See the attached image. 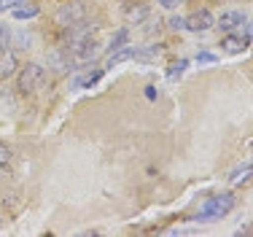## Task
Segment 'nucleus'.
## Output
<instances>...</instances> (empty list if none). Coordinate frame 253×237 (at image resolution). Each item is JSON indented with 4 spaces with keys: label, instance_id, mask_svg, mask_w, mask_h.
I'll list each match as a JSON object with an SVG mask.
<instances>
[{
    "label": "nucleus",
    "instance_id": "nucleus-6",
    "mask_svg": "<svg viewBox=\"0 0 253 237\" xmlns=\"http://www.w3.org/2000/svg\"><path fill=\"white\" fill-rule=\"evenodd\" d=\"M19 68V59H16V54L11 51V48H0V81H5V78H11Z\"/></svg>",
    "mask_w": 253,
    "mask_h": 237
},
{
    "label": "nucleus",
    "instance_id": "nucleus-7",
    "mask_svg": "<svg viewBox=\"0 0 253 237\" xmlns=\"http://www.w3.org/2000/svg\"><path fill=\"white\" fill-rule=\"evenodd\" d=\"M49 65L57 73H65L73 68V57H70V51H65V48H57V51L49 54Z\"/></svg>",
    "mask_w": 253,
    "mask_h": 237
},
{
    "label": "nucleus",
    "instance_id": "nucleus-12",
    "mask_svg": "<svg viewBox=\"0 0 253 237\" xmlns=\"http://www.w3.org/2000/svg\"><path fill=\"white\" fill-rule=\"evenodd\" d=\"M38 14H41V8H38V5H33V3H30V5H16V8H14V19H19V22L35 19Z\"/></svg>",
    "mask_w": 253,
    "mask_h": 237
},
{
    "label": "nucleus",
    "instance_id": "nucleus-20",
    "mask_svg": "<svg viewBox=\"0 0 253 237\" xmlns=\"http://www.w3.org/2000/svg\"><path fill=\"white\" fill-rule=\"evenodd\" d=\"M170 27L175 30V33H178V30H186V19H180V16H172V19H170Z\"/></svg>",
    "mask_w": 253,
    "mask_h": 237
},
{
    "label": "nucleus",
    "instance_id": "nucleus-18",
    "mask_svg": "<svg viewBox=\"0 0 253 237\" xmlns=\"http://www.w3.org/2000/svg\"><path fill=\"white\" fill-rule=\"evenodd\" d=\"M8 41H11V30L5 27V24H0V48L8 46Z\"/></svg>",
    "mask_w": 253,
    "mask_h": 237
},
{
    "label": "nucleus",
    "instance_id": "nucleus-10",
    "mask_svg": "<svg viewBox=\"0 0 253 237\" xmlns=\"http://www.w3.org/2000/svg\"><path fill=\"white\" fill-rule=\"evenodd\" d=\"M221 46H224V51H229V54H240L245 46H248V38H240V35L226 33V38L221 41Z\"/></svg>",
    "mask_w": 253,
    "mask_h": 237
},
{
    "label": "nucleus",
    "instance_id": "nucleus-11",
    "mask_svg": "<svg viewBox=\"0 0 253 237\" xmlns=\"http://www.w3.org/2000/svg\"><path fill=\"white\" fill-rule=\"evenodd\" d=\"M229 181H232L234 186L251 184V181H253V162H248V165H243V167H237V170L232 173V178H229Z\"/></svg>",
    "mask_w": 253,
    "mask_h": 237
},
{
    "label": "nucleus",
    "instance_id": "nucleus-16",
    "mask_svg": "<svg viewBox=\"0 0 253 237\" xmlns=\"http://www.w3.org/2000/svg\"><path fill=\"white\" fill-rule=\"evenodd\" d=\"M215 59H218V57L210 54V51H200V54H197V62H200V65H210V62H215Z\"/></svg>",
    "mask_w": 253,
    "mask_h": 237
},
{
    "label": "nucleus",
    "instance_id": "nucleus-5",
    "mask_svg": "<svg viewBox=\"0 0 253 237\" xmlns=\"http://www.w3.org/2000/svg\"><path fill=\"white\" fill-rule=\"evenodd\" d=\"M243 24H245V14H243V11H224L221 19H215V27H218L221 33H234V30L243 27Z\"/></svg>",
    "mask_w": 253,
    "mask_h": 237
},
{
    "label": "nucleus",
    "instance_id": "nucleus-2",
    "mask_svg": "<svg viewBox=\"0 0 253 237\" xmlns=\"http://www.w3.org/2000/svg\"><path fill=\"white\" fill-rule=\"evenodd\" d=\"M43 81H46V70L35 62H27L25 68L19 70V78H16V92L22 97H30L43 87Z\"/></svg>",
    "mask_w": 253,
    "mask_h": 237
},
{
    "label": "nucleus",
    "instance_id": "nucleus-4",
    "mask_svg": "<svg viewBox=\"0 0 253 237\" xmlns=\"http://www.w3.org/2000/svg\"><path fill=\"white\" fill-rule=\"evenodd\" d=\"M215 27V16L210 14L208 8H200L194 11V14L186 19V30H191V33H205V30Z\"/></svg>",
    "mask_w": 253,
    "mask_h": 237
},
{
    "label": "nucleus",
    "instance_id": "nucleus-22",
    "mask_svg": "<svg viewBox=\"0 0 253 237\" xmlns=\"http://www.w3.org/2000/svg\"><path fill=\"white\" fill-rule=\"evenodd\" d=\"M156 3H159L162 8H175V5L180 3V0H156Z\"/></svg>",
    "mask_w": 253,
    "mask_h": 237
},
{
    "label": "nucleus",
    "instance_id": "nucleus-24",
    "mask_svg": "<svg viewBox=\"0 0 253 237\" xmlns=\"http://www.w3.org/2000/svg\"><path fill=\"white\" fill-rule=\"evenodd\" d=\"M245 38H248V41H253V22L248 24V35H245Z\"/></svg>",
    "mask_w": 253,
    "mask_h": 237
},
{
    "label": "nucleus",
    "instance_id": "nucleus-21",
    "mask_svg": "<svg viewBox=\"0 0 253 237\" xmlns=\"http://www.w3.org/2000/svg\"><path fill=\"white\" fill-rule=\"evenodd\" d=\"M19 3H25V0H0V11H5V8H16Z\"/></svg>",
    "mask_w": 253,
    "mask_h": 237
},
{
    "label": "nucleus",
    "instance_id": "nucleus-19",
    "mask_svg": "<svg viewBox=\"0 0 253 237\" xmlns=\"http://www.w3.org/2000/svg\"><path fill=\"white\" fill-rule=\"evenodd\" d=\"M146 22H148V27H146V33H148V35L159 33V27H162V22H159V19H146Z\"/></svg>",
    "mask_w": 253,
    "mask_h": 237
},
{
    "label": "nucleus",
    "instance_id": "nucleus-9",
    "mask_svg": "<svg viewBox=\"0 0 253 237\" xmlns=\"http://www.w3.org/2000/svg\"><path fill=\"white\" fill-rule=\"evenodd\" d=\"M135 51L137 48L135 46H122V48H116V51H111L108 54V62H105V68H113V65H119V62H126V59H132L135 57Z\"/></svg>",
    "mask_w": 253,
    "mask_h": 237
},
{
    "label": "nucleus",
    "instance_id": "nucleus-15",
    "mask_svg": "<svg viewBox=\"0 0 253 237\" xmlns=\"http://www.w3.org/2000/svg\"><path fill=\"white\" fill-rule=\"evenodd\" d=\"M186 68H189V59H178V62H172V65H170V73H167V78H170V81H175V78L183 76Z\"/></svg>",
    "mask_w": 253,
    "mask_h": 237
},
{
    "label": "nucleus",
    "instance_id": "nucleus-1",
    "mask_svg": "<svg viewBox=\"0 0 253 237\" xmlns=\"http://www.w3.org/2000/svg\"><path fill=\"white\" fill-rule=\"evenodd\" d=\"M234 194L232 191H221V194H213V197L208 199V202L200 208V213H197L194 221H200V224H210V221H218V218H224L229 216L234 210Z\"/></svg>",
    "mask_w": 253,
    "mask_h": 237
},
{
    "label": "nucleus",
    "instance_id": "nucleus-13",
    "mask_svg": "<svg viewBox=\"0 0 253 237\" xmlns=\"http://www.w3.org/2000/svg\"><path fill=\"white\" fill-rule=\"evenodd\" d=\"M126 44H129V30H126V27L116 30V35L111 38V46H108V54L116 51V48H122V46H126Z\"/></svg>",
    "mask_w": 253,
    "mask_h": 237
},
{
    "label": "nucleus",
    "instance_id": "nucleus-23",
    "mask_svg": "<svg viewBox=\"0 0 253 237\" xmlns=\"http://www.w3.org/2000/svg\"><path fill=\"white\" fill-rule=\"evenodd\" d=\"M146 97H148V100H156V89L154 87H146Z\"/></svg>",
    "mask_w": 253,
    "mask_h": 237
},
{
    "label": "nucleus",
    "instance_id": "nucleus-3",
    "mask_svg": "<svg viewBox=\"0 0 253 237\" xmlns=\"http://www.w3.org/2000/svg\"><path fill=\"white\" fill-rule=\"evenodd\" d=\"M84 16H86V8H84V3H62L59 5V11L54 14V22L59 24V27H70V24L81 22Z\"/></svg>",
    "mask_w": 253,
    "mask_h": 237
},
{
    "label": "nucleus",
    "instance_id": "nucleus-14",
    "mask_svg": "<svg viewBox=\"0 0 253 237\" xmlns=\"http://www.w3.org/2000/svg\"><path fill=\"white\" fill-rule=\"evenodd\" d=\"M100 76H102V68H97L94 73H86L84 78H76L73 87H76V89H89V87H94V84L100 81Z\"/></svg>",
    "mask_w": 253,
    "mask_h": 237
},
{
    "label": "nucleus",
    "instance_id": "nucleus-8",
    "mask_svg": "<svg viewBox=\"0 0 253 237\" xmlns=\"http://www.w3.org/2000/svg\"><path fill=\"white\" fill-rule=\"evenodd\" d=\"M148 5L146 3H135V5H126L124 8V19L129 22V24H140V22H146L148 19Z\"/></svg>",
    "mask_w": 253,
    "mask_h": 237
},
{
    "label": "nucleus",
    "instance_id": "nucleus-17",
    "mask_svg": "<svg viewBox=\"0 0 253 237\" xmlns=\"http://www.w3.org/2000/svg\"><path fill=\"white\" fill-rule=\"evenodd\" d=\"M8 159H11V148L5 143H0V167L8 165Z\"/></svg>",
    "mask_w": 253,
    "mask_h": 237
},
{
    "label": "nucleus",
    "instance_id": "nucleus-25",
    "mask_svg": "<svg viewBox=\"0 0 253 237\" xmlns=\"http://www.w3.org/2000/svg\"><path fill=\"white\" fill-rule=\"evenodd\" d=\"M0 221H3V218H0Z\"/></svg>",
    "mask_w": 253,
    "mask_h": 237
}]
</instances>
